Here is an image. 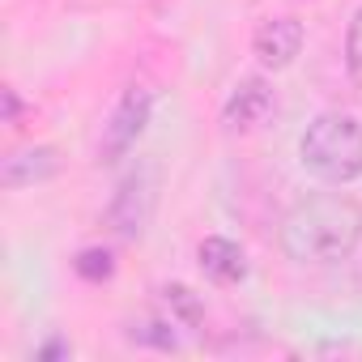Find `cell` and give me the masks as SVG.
<instances>
[{
	"mask_svg": "<svg viewBox=\"0 0 362 362\" xmlns=\"http://www.w3.org/2000/svg\"><path fill=\"white\" fill-rule=\"evenodd\" d=\"M277 239L294 264H337L362 239V205L341 192L303 197L286 209Z\"/></svg>",
	"mask_w": 362,
	"mask_h": 362,
	"instance_id": "obj_1",
	"label": "cell"
},
{
	"mask_svg": "<svg viewBox=\"0 0 362 362\" xmlns=\"http://www.w3.org/2000/svg\"><path fill=\"white\" fill-rule=\"evenodd\" d=\"M303 166L320 175L324 184H349L362 175V119L328 111L303 132Z\"/></svg>",
	"mask_w": 362,
	"mask_h": 362,
	"instance_id": "obj_2",
	"label": "cell"
},
{
	"mask_svg": "<svg viewBox=\"0 0 362 362\" xmlns=\"http://www.w3.org/2000/svg\"><path fill=\"white\" fill-rule=\"evenodd\" d=\"M149 111H153V90H149V86H128L124 98L115 103L111 119H107V132H103V162H115V158H124V153L136 145V136H141L145 124H149Z\"/></svg>",
	"mask_w": 362,
	"mask_h": 362,
	"instance_id": "obj_3",
	"label": "cell"
},
{
	"mask_svg": "<svg viewBox=\"0 0 362 362\" xmlns=\"http://www.w3.org/2000/svg\"><path fill=\"white\" fill-rule=\"evenodd\" d=\"M273 107H277V103H273L269 81H264V77H247V81H239L235 94L226 98V107H222V124L235 128V132H247V128L264 124V119L273 115Z\"/></svg>",
	"mask_w": 362,
	"mask_h": 362,
	"instance_id": "obj_4",
	"label": "cell"
},
{
	"mask_svg": "<svg viewBox=\"0 0 362 362\" xmlns=\"http://www.w3.org/2000/svg\"><path fill=\"white\" fill-rule=\"evenodd\" d=\"M298 47H303V22H298V18H273V22H264V26L256 30V60H260L264 69H286V64H294Z\"/></svg>",
	"mask_w": 362,
	"mask_h": 362,
	"instance_id": "obj_5",
	"label": "cell"
},
{
	"mask_svg": "<svg viewBox=\"0 0 362 362\" xmlns=\"http://www.w3.org/2000/svg\"><path fill=\"white\" fill-rule=\"evenodd\" d=\"M60 170V158L52 145H30V149H18L0 162V184L5 188H26V184H39V179H52Z\"/></svg>",
	"mask_w": 362,
	"mask_h": 362,
	"instance_id": "obj_6",
	"label": "cell"
},
{
	"mask_svg": "<svg viewBox=\"0 0 362 362\" xmlns=\"http://www.w3.org/2000/svg\"><path fill=\"white\" fill-rule=\"evenodd\" d=\"M197 260H201L205 277H209V281H218V286H235V281H243V273H247L239 243H230V239H218V235L201 243Z\"/></svg>",
	"mask_w": 362,
	"mask_h": 362,
	"instance_id": "obj_7",
	"label": "cell"
},
{
	"mask_svg": "<svg viewBox=\"0 0 362 362\" xmlns=\"http://www.w3.org/2000/svg\"><path fill=\"white\" fill-rule=\"evenodd\" d=\"M175 320H141V324H132L128 328V337L136 341V345H153V349H175L179 341H175Z\"/></svg>",
	"mask_w": 362,
	"mask_h": 362,
	"instance_id": "obj_8",
	"label": "cell"
},
{
	"mask_svg": "<svg viewBox=\"0 0 362 362\" xmlns=\"http://www.w3.org/2000/svg\"><path fill=\"white\" fill-rule=\"evenodd\" d=\"M162 298H166V311H170V315H179L184 324H201L205 307H201V298H197L188 286H166Z\"/></svg>",
	"mask_w": 362,
	"mask_h": 362,
	"instance_id": "obj_9",
	"label": "cell"
},
{
	"mask_svg": "<svg viewBox=\"0 0 362 362\" xmlns=\"http://www.w3.org/2000/svg\"><path fill=\"white\" fill-rule=\"evenodd\" d=\"M73 269H77L86 281H107V277L115 273V260H111L107 247H86V252L73 260Z\"/></svg>",
	"mask_w": 362,
	"mask_h": 362,
	"instance_id": "obj_10",
	"label": "cell"
},
{
	"mask_svg": "<svg viewBox=\"0 0 362 362\" xmlns=\"http://www.w3.org/2000/svg\"><path fill=\"white\" fill-rule=\"evenodd\" d=\"M345 64H349V77L362 86V9H358V18L349 22V35H345Z\"/></svg>",
	"mask_w": 362,
	"mask_h": 362,
	"instance_id": "obj_11",
	"label": "cell"
},
{
	"mask_svg": "<svg viewBox=\"0 0 362 362\" xmlns=\"http://www.w3.org/2000/svg\"><path fill=\"white\" fill-rule=\"evenodd\" d=\"M18 119H22V98H18V90L9 86V90H5V124L18 128Z\"/></svg>",
	"mask_w": 362,
	"mask_h": 362,
	"instance_id": "obj_12",
	"label": "cell"
},
{
	"mask_svg": "<svg viewBox=\"0 0 362 362\" xmlns=\"http://www.w3.org/2000/svg\"><path fill=\"white\" fill-rule=\"evenodd\" d=\"M52 358H69V345H64V341H47V345L39 349V362H52Z\"/></svg>",
	"mask_w": 362,
	"mask_h": 362,
	"instance_id": "obj_13",
	"label": "cell"
}]
</instances>
